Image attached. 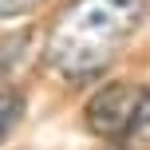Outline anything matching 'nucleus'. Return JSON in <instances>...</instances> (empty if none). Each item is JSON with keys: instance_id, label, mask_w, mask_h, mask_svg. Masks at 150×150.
<instances>
[{"instance_id": "f257e3e1", "label": "nucleus", "mask_w": 150, "mask_h": 150, "mask_svg": "<svg viewBox=\"0 0 150 150\" xmlns=\"http://www.w3.org/2000/svg\"><path fill=\"white\" fill-rule=\"evenodd\" d=\"M150 0H71L47 36V59L67 79H99L134 36Z\"/></svg>"}, {"instance_id": "f03ea898", "label": "nucleus", "mask_w": 150, "mask_h": 150, "mask_svg": "<svg viewBox=\"0 0 150 150\" xmlns=\"http://www.w3.org/2000/svg\"><path fill=\"white\" fill-rule=\"evenodd\" d=\"M142 99V87L130 83H107L95 99L87 103V127L103 138H127L130 122H134V107Z\"/></svg>"}, {"instance_id": "7ed1b4c3", "label": "nucleus", "mask_w": 150, "mask_h": 150, "mask_svg": "<svg viewBox=\"0 0 150 150\" xmlns=\"http://www.w3.org/2000/svg\"><path fill=\"white\" fill-rule=\"evenodd\" d=\"M24 119V95L16 87H0V146Z\"/></svg>"}, {"instance_id": "20e7f679", "label": "nucleus", "mask_w": 150, "mask_h": 150, "mask_svg": "<svg viewBox=\"0 0 150 150\" xmlns=\"http://www.w3.org/2000/svg\"><path fill=\"white\" fill-rule=\"evenodd\" d=\"M28 40H32L28 32H12V36L0 40V79H4V75L24 59V47H28Z\"/></svg>"}, {"instance_id": "39448f33", "label": "nucleus", "mask_w": 150, "mask_h": 150, "mask_svg": "<svg viewBox=\"0 0 150 150\" xmlns=\"http://www.w3.org/2000/svg\"><path fill=\"white\" fill-rule=\"evenodd\" d=\"M32 8H40V0H0V20H16Z\"/></svg>"}]
</instances>
